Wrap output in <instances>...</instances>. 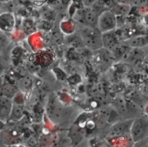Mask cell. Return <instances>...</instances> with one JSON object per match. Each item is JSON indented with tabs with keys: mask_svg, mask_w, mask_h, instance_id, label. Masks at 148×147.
Listing matches in <instances>:
<instances>
[{
	"mask_svg": "<svg viewBox=\"0 0 148 147\" xmlns=\"http://www.w3.org/2000/svg\"><path fill=\"white\" fill-rule=\"evenodd\" d=\"M131 6L139 7H148V0H132Z\"/></svg>",
	"mask_w": 148,
	"mask_h": 147,
	"instance_id": "obj_11",
	"label": "cell"
},
{
	"mask_svg": "<svg viewBox=\"0 0 148 147\" xmlns=\"http://www.w3.org/2000/svg\"><path fill=\"white\" fill-rule=\"evenodd\" d=\"M131 6L128 4L117 3L113 5L109 10H110L117 17H123L127 16L131 11Z\"/></svg>",
	"mask_w": 148,
	"mask_h": 147,
	"instance_id": "obj_8",
	"label": "cell"
},
{
	"mask_svg": "<svg viewBox=\"0 0 148 147\" xmlns=\"http://www.w3.org/2000/svg\"><path fill=\"white\" fill-rule=\"evenodd\" d=\"M97 0H82V2L86 6H91Z\"/></svg>",
	"mask_w": 148,
	"mask_h": 147,
	"instance_id": "obj_12",
	"label": "cell"
},
{
	"mask_svg": "<svg viewBox=\"0 0 148 147\" xmlns=\"http://www.w3.org/2000/svg\"><path fill=\"white\" fill-rule=\"evenodd\" d=\"M130 135L134 143L148 138V116L134 118L131 126Z\"/></svg>",
	"mask_w": 148,
	"mask_h": 147,
	"instance_id": "obj_3",
	"label": "cell"
},
{
	"mask_svg": "<svg viewBox=\"0 0 148 147\" xmlns=\"http://www.w3.org/2000/svg\"><path fill=\"white\" fill-rule=\"evenodd\" d=\"M117 25V17L110 10H105L99 14L97 29L101 33L116 29Z\"/></svg>",
	"mask_w": 148,
	"mask_h": 147,
	"instance_id": "obj_4",
	"label": "cell"
},
{
	"mask_svg": "<svg viewBox=\"0 0 148 147\" xmlns=\"http://www.w3.org/2000/svg\"><path fill=\"white\" fill-rule=\"evenodd\" d=\"M79 36L86 47L94 50H99L102 47V33L97 28L79 25Z\"/></svg>",
	"mask_w": 148,
	"mask_h": 147,
	"instance_id": "obj_1",
	"label": "cell"
},
{
	"mask_svg": "<svg viewBox=\"0 0 148 147\" xmlns=\"http://www.w3.org/2000/svg\"><path fill=\"white\" fill-rule=\"evenodd\" d=\"M144 20L145 21V23H146V24L148 25V13L146 14V15H145L144 17Z\"/></svg>",
	"mask_w": 148,
	"mask_h": 147,
	"instance_id": "obj_13",
	"label": "cell"
},
{
	"mask_svg": "<svg viewBox=\"0 0 148 147\" xmlns=\"http://www.w3.org/2000/svg\"><path fill=\"white\" fill-rule=\"evenodd\" d=\"M2 78L0 77V89H1V86H2Z\"/></svg>",
	"mask_w": 148,
	"mask_h": 147,
	"instance_id": "obj_14",
	"label": "cell"
},
{
	"mask_svg": "<svg viewBox=\"0 0 148 147\" xmlns=\"http://www.w3.org/2000/svg\"><path fill=\"white\" fill-rule=\"evenodd\" d=\"M131 48H140L148 45V35H138L130 37L124 40Z\"/></svg>",
	"mask_w": 148,
	"mask_h": 147,
	"instance_id": "obj_7",
	"label": "cell"
},
{
	"mask_svg": "<svg viewBox=\"0 0 148 147\" xmlns=\"http://www.w3.org/2000/svg\"><path fill=\"white\" fill-rule=\"evenodd\" d=\"M120 37L116 29L102 33V42L103 47L110 51L120 42Z\"/></svg>",
	"mask_w": 148,
	"mask_h": 147,
	"instance_id": "obj_6",
	"label": "cell"
},
{
	"mask_svg": "<svg viewBox=\"0 0 148 147\" xmlns=\"http://www.w3.org/2000/svg\"><path fill=\"white\" fill-rule=\"evenodd\" d=\"M134 119H127L114 123L110 127L108 137L114 138L130 134V128Z\"/></svg>",
	"mask_w": 148,
	"mask_h": 147,
	"instance_id": "obj_5",
	"label": "cell"
},
{
	"mask_svg": "<svg viewBox=\"0 0 148 147\" xmlns=\"http://www.w3.org/2000/svg\"><path fill=\"white\" fill-rule=\"evenodd\" d=\"M1 94L7 98H12L16 92L15 88L10 85H5L0 89Z\"/></svg>",
	"mask_w": 148,
	"mask_h": 147,
	"instance_id": "obj_9",
	"label": "cell"
},
{
	"mask_svg": "<svg viewBox=\"0 0 148 147\" xmlns=\"http://www.w3.org/2000/svg\"><path fill=\"white\" fill-rule=\"evenodd\" d=\"M99 14L91 6H86L78 9L75 14V20L79 25L97 28Z\"/></svg>",
	"mask_w": 148,
	"mask_h": 147,
	"instance_id": "obj_2",
	"label": "cell"
},
{
	"mask_svg": "<svg viewBox=\"0 0 148 147\" xmlns=\"http://www.w3.org/2000/svg\"><path fill=\"white\" fill-rule=\"evenodd\" d=\"M20 86L22 89L27 90L32 86V80L28 76H25L20 82Z\"/></svg>",
	"mask_w": 148,
	"mask_h": 147,
	"instance_id": "obj_10",
	"label": "cell"
}]
</instances>
